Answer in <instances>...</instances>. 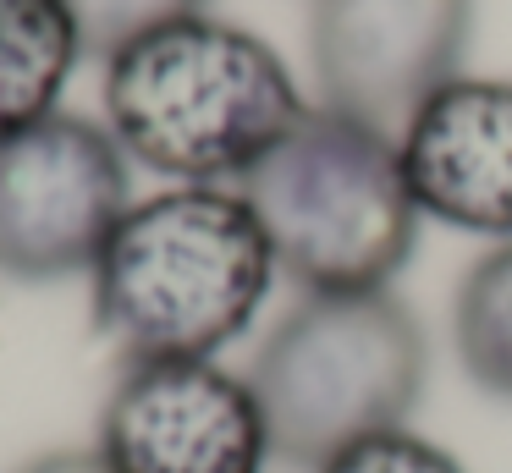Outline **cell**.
<instances>
[{
    "mask_svg": "<svg viewBox=\"0 0 512 473\" xmlns=\"http://www.w3.org/2000/svg\"><path fill=\"white\" fill-rule=\"evenodd\" d=\"M100 99L127 160L177 187L243 182L309 110L287 61L259 33L210 11L116 50Z\"/></svg>",
    "mask_w": 512,
    "mask_h": 473,
    "instance_id": "obj_1",
    "label": "cell"
},
{
    "mask_svg": "<svg viewBox=\"0 0 512 473\" xmlns=\"http://www.w3.org/2000/svg\"><path fill=\"white\" fill-rule=\"evenodd\" d=\"M276 253L237 187L138 198L89 270L94 330L127 358H215L254 325Z\"/></svg>",
    "mask_w": 512,
    "mask_h": 473,
    "instance_id": "obj_2",
    "label": "cell"
},
{
    "mask_svg": "<svg viewBox=\"0 0 512 473\" xmlns=\"http://www.w3.org/2000/svg\"><path fill=\"white\" fill-rule=\"evenodd\" d=\"M430 380V341L391 292H303L254 352L270 457L320 473L336 451L402 429Z\"/></svg>",
    "mask_w": 512,
    "mask_h": 473,
    "instance_id": "obj_3",
    "label": "cell"
},
{
    "mask_svg": "<svg viewBox=\"0 0 512 473\" xmlns=\"http://www.w3.org/2000/svg\"><path fill=\"white\" fill-rule=\"evenodd\" d=\"M276 270L303 292H386L419 237V204L397 138L309 105L303 121L237 182Z\"/></svg>",
    "mask_w": 512,
    "mask_h": 473,
    "instance_id": "obj_4",
    "label": "cell"
},
{
    "mask_svg": "<svg viewBox=\"0 0 512 473\" xmlns=\"http://www.w3.org/2000/svg\"><path fill=\"white\" fill-rule=\"evenodd\" d=\"M127 165L105 121L67 110L0 143V275L67 281L94 270L105 237L133 209Z\"/></svg>",
    "mask_w": 512,
    "mask_h": 473,
    "instance_id": "obj_5",
    "label": "cell"
},
{
    "mask_svg": "<svg viewBox=\"0 0 512 473\" xmlns=\"http://www.w3.org/2000/svg\"><path fill=\"white\" fill-rule=\"evenodd\" d=\"M94 451L111 473H265L270 435L248 374L215 358H127Z\"/></svg>",
    "mask_w": 512,
    "mask_h": 473,
    "instance_id": "obj_6",
    "label": "cell"
},
{
    "mask_svg": "<svg viewBox=\"0 0 512 473\" xmlns=\"http://www.w3.org/2000/svg\"><path fill=\"white\" fill-rule=\"evenodd\" d=\"M474 0H314L309 61L320 105L397 138L413 110L463 77Z\"/></svg>",
    "mask_w": 512,
    "mask_h": 473,
    "instance_id": "obj_7",
    "label": "cell"
},
{
    "mask_svg": "<svg viewBox=\"0 0 512 473\" xmlns=\"http://www.w3.org/2000/svg\"><path fill=\"white\" fill-rule=\"evenodd\" d=\"M419 215L468 237H512V83L452 77L397 132Z\"/></svg>",
    "mask_w": 512,
    "mask_h": 473,
    "instance_id": "obj_8",
    "label": "cell"
},
{
    "mask_svg": "<svg viewBox=\"0 0 512 473\" xmlns=\"http://www.w3.org/2000/svg\"><path fill=\"white\" fill-rule=\"evenodd\" d=\"M78 61L83 39L67 0H0V143L56 116Z\"/></svg>",
    "mask_w": 512,
    "mask_h": 473,
    "instance_id": "obj_9",
    "label": "cell"
},
{
    "mask_svg": "<svg viewBox=\"0 0 512 473\" xmlns=\"http://www.w3.org/2000/svg\"><path fill=\"white\" fill-rule=\"evenodd\" d=\"M452 341L468 380L496 402H512V237L463 270L452 297Z\"/></svg>",
    "mask_w": 512,
    "mask_h": 473,
    "instance_id": "obj_10",
    "label": "cell"
},
{
    "mask_svg": "<svg viewBox=\"0 0 512 473\" xmlns=\"http://www.w3.org/2000/svg\"><path fill=\"white\" fill-rule=\"evenodd\" d=\"M204 6L210 0H67L83 55H100V61H111L116 50H127L133 39L166 28V22L199 17Z\"/></svg>",
    "mask_w": 512,
    "mask_h": 473,
    "instance_id": "obj_11",
    "label": "cell"
},
{
    "mask_svg": "<svg viewBox=\"0 0 512 473\" xmlns=\"http://www.w3.org/2000/svg\"><path fill=\"white\" fill-rule=\"evenodd\" d=\"M320 473H468V468L446 446H435V440L413 435L402 424V429H380V435L336 451Z\"/></svg>",
    "mask_w": 512,
    "mask_h": 473,
    "instance_id": "obj_12",
    "label": "cell"
},
{
    "mask_svg": "<svg viewBox=\"0 0 512 473\" xmlns=\"http://www.w3.org/2000/svg\"><path fill=\"white\" fill-rule=\"evenodd\" d=\"M17 473H111L100 462V451H72V446H61V451H39V457H28Z\"/></svg>",
    "mask_w": 512,
    "mask_h": 473,
    "instance_id": "obj_13",
    "label": "cell"
}]
</instances>
